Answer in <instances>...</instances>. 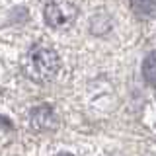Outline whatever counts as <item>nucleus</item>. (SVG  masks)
I'll return each instance as SVG.
<instances>
[{
	"label": "nucleus",
	"mask_w": 156,
	"mask_h": 156,
	"mask_svg": "<svg viewBox=\"0 0 156 156\" xmlns=\"http://www.w3.org/2000/svg\"><path fill=\"white\" fill-rule=\"evenodd\" d=\"M27 74L37 82H47L58 70V55L45 45H33L26 58Z\"/></svg>",
	"instance_id": "obj_1"
},
{
	"label": "nucleus",
	"mask_w": 156,
	"mask_h": 156,
	"mask_svg": "<svg viewBox=\"0 0 156 156\" xmlns=\"http://www.w3.org/2000/svg\"><path fill=\"white\" fill-rule=\"evenodd\" d=\"M76 14L78 8L72 2H49L43 10L47 26L53 29H66L68 26H72V22L76 20Z\"/></svg>",
	"instance_id": "obj_2"
},
{
	"label": "nucleus",
	"mask_w": 156,
	"mask_h": 156,
	"mask_svg": "<svg viewBox=\"0 0 156 156\" xmlns=\"http://www.w3.org/2000/svg\"><path fill=\"white\" fill-rule=\"evenodd\" d=\"M29 123L35 131H47L55 125V115L49 105H37L35 109L29 113Z\"/></svg>",
	"instance_id": "obj_3"
},
{
	"label": "nucleus",
	"mask_w": 156,
	"mask_h": 156,
	"mask_svg": "<svg viewBox=\"0 0 156 156\" xmlns=\"http://www.w3.org/2000/svg\"><path fill=\"white\" fill-rule=\"evenodd\" d=\"M154 51H150L148 53V57H146V61H144V65H143V72H144V78H146V82H148L150 86H154V76H156V70H154Z\"/></svg>",
	"instance_id": "obj_4"
},
{
	"label": "nucleus",
	"mask_w": 156,
	"mask_h": 156,
	"mask_svg": "<svg viewBox=\"0 0 156 156\" xmlns=\"http://www.w3.org/2000/svg\"><path fill=\"white\" fill-rule=\"evenodd\" d=\"M154 6H156L154 2H133V4H131V8H133V10L140 12L139 16H143V12H148L146 16H152V14H154Z\"/></svg>",
	"instance_id": "obj_5"
},
{
	"label": "nucleus",
	"mask_w": 156,
	"mask_h": 156,
	"mask_svg": "<svg viewBox=\"0 0 156 156\" xmlns=\"http://www.w3.org/2000/svg\"><path fill=\"white\" fill-rule=\"evenodd\" d=\"M57 156H72L70 152H61V154H57Z\"/></svg>",
	"instance_id": "obj_6"
}]
</instances>
